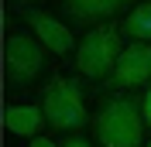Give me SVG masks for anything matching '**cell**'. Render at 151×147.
Returning <instances> with one entry per match:
<instances>
[{
    "instance_id": "1",
    "label": "cell",
    "mask_w": 151,
    "mask_h": 147,
    "mask_svg": "<svg viewBox=\"0 0 151 147\" xmlns=\"http://www.w3.org/2000/svg\"><path fill=\"white\" fill-rule=\"evenodd\" d=\"M93 133L100 147H141V137H144L141 103L124 92L103 96L93 116Z\"/></svg>"
},
{
    "instance_id": "2",
    "label": "cell",
    "mask_w": 151,
    "mask_h": 147,
    "mask_svg": "<svg viewBox=\"0 0 151 147\" xmlns=\"http://www.w3.org/2000/svg\"><path fill=\"white\" fill-rule=\"evenodd\" d=\"M120 24H96L76 48V69L86 79H106L120 58Z\"/></svg>"
},
{
    "instance_id": "3",
    "label": "cell",
    "mask_w": 151,
    "mask_h": 147,
    "mask_svg": "<svg viewBox=\"0 0 151 147\" xmlns=\"http://www.w3.org/2000/svg\"><path fill=\"white\" fill-rule=\"evenodd\" d=\"M86 92L76 79H65V75H55L52 82L41 92V110H45V120L55 130H79L86 123Z\"/></svg>"
},
{
    "instance_id": "4",
    "label": "cell",
    "mask_w": 151,
    "mask_h": 147,
    "mask_svg": "<svg viewBox=\"0 0 151 147\" xmlns=\"http://www.w3.org/2000/svg\"><path fill=\"white\" fill-rule=\"evenodd\" d=\"M4 65H7V82L10 86H28L45 69V48L38 45V38L10 34L7 45H4Z\"/></svg>"
},
{
    "instance_id": "5",
    "label": "cell",
    "mask_w": 151,
    "mask_h": 147,
    "mask_svg": "<svg viewBox=\"0 0 151 147\" xmlns=\"http://www.w3.org/2000/svg\"><path fill=\"white\" fill-rule=\"evenodd\" d=\"M151 82V45L148 41H134L120 51L117 69L106 75V89L124 92V89H137V86Z\"/></svg>"
},
{
    "instance_id": "6",
    "label": "cell",
    "mask_w": 151,
    "mask_h": 147,
    "mask_svg": "<svg viewBox=\"0 0 151 147\" xmlns=\"http://www.w3.org/2000/svg\"><path fill=\"white\" fill-rule=\"evenodd\" d=\"M24 21L31 24V31L38 34V41L48 51H55V55H69L72 51V31L62 21H55L52 14H45V10H24Z\"/></svg>"
},
{
    "instance_id": "7",
    "label": "cell",
    "mask_w": 151,
    "mask_h": 147,
    "mask_svg": "<svg viewBox=\"0 0 151 147\" xmlns=\"http://www.w3.org/2000/svg\"><path fill=\"white\" fill-rule=\"evenodd\" d=\"M134 0H65L62 14L72 24H106L113 14L127 10Z\"/></svg>"
},
{
    "instance_id": "8",
    "label": "cell",
    "mask_w": 151,
    "mask_h": 147,
    "mask_svg": "<svg viewBox=\"0 0 151 147\" xmlns=\"http://www.w3.org/2000/svg\"><path fill=\"white\" fill-rule=\"evenodd\" d=\"M45 110L41 106H31V103H24V106H7L4 110V127L10 130V133H17V137H38V130L45 127Z\"/></svg>"
},
{
    "instance_id": "9",
    "label": "cell",
    "mask_w": 151,
    "mask_h": 147,
    "mask_svg": "<svg viewBox=\"0 0 151 147\" xmlns=\"http://www.w3.org/2000/svg\"><path fill=\"white\" fill-rule=\"evenodd\" d=\"M120 31L131 34L134 41H151V0H148V4H137V7L124 17Z\"/></svg>"
},
{
    "instance_id": "10",
    "label": "cell",
    "mask_w": 151,
    "mask_h": 147,
    "mask_svg": "<svg viewBox=\"0 0 151 147\" xmlns=\"http://www.w3.org/2000/svg\"><path fill=\"white\" fill-rule=\"evenodd\" d=\"M141 113H144V127H151V89L144 92V99H141Z\"/></svg>"
},
{
    "instance_id": "11",
    "label": "cell",
    "mask_w": 151,
    "mask_h": 147,
    "mask_svg": "<svg viewBox=\"0 0 151 147\" xmlns=\"http://www.w3.org/2000/svg\"><path fill=\"white\" fill-rule=\"evenodd\" d=\"M58 147H93V144H89V140H83V137H65Z\"/></svg>"
},
{
    "instance_id": "12",
    "label": "cell",
    "mask_w": 151,
    "mask_h": 147,
    "mask_svg": "<svg viewBox=\"0 0 151 147\" xmlns=\"http://www.w3.org/2000/svg\"><path fill=\"white\" fill-rule=\"evenodd\" d=\"M31 147H58V144H52L48 137H35V140H31Z\"/></svg>"
},
{
    "instance_id": "13",
    "label": "cell",
    "mask_w": 151,
    "mask_h": 147,
    "mask_svg": "<svg viewBox=\"0 0 151 147\" xmlns=\"http://www.w3.org/2000/svg\"><path fill=\"white\" fill-rule=\"evenodd\" d=\"M28 4H38V0H10V7H28Z\"/></svg>"
},
{
    "instance_id": "14",
    "label": "cell",
    "mask_w": 151,
    "mask_h": 147,
    "mask_svg": "<svg viewBox=\"0 0 151 147\" xmlns=\"http://www.w3.org/2000/svg\"><path fill=\"white\" fill-rule=\"evenodd\" d=\"M148 147H151V144H148Z\"/></svg>"
}]
</instances>
